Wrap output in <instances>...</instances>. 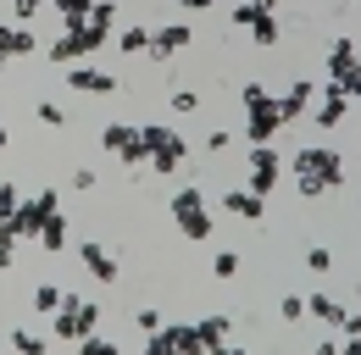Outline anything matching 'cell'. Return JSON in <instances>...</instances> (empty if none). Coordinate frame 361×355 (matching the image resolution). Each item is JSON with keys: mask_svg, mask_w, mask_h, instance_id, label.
<instances>
[{"mask_svg": "<svg viewBox=\"0 0 361 355\" xmlns=\"http://www.w3.org/2000/svg\"><path fill=\"white\" fill-rule=\"evenodd\" d=\"M145 355H173V344H167V333L156 328V333H145Z\"/></svg>", "mask_w": 361, "mask_h": 355, "instance_id": "d590c367", "label": "cell"}, {"mask_svg": "<svg viewBox=\"0 0 361 355\" xmlns=\"http://www.w3.org/2000/svg\"><path fill=\"white\" fill-rule=\"evenodd\" d=\"M94 183H100V178H94V173H90V167H78V173H73V189H84V194H90Z\"/></svg>", "mask_w": 361, "mask_h": 355, "instance_id": "f35d334b", "label": "cell"}, {"mask_svg": "<svg viewBox=\"0 0 361 355\" xmlns=\"http://www.w3.org/2000/svg\"><path fill=\"white\" fill-rule=\"evenodd\" d=\"M312 117H317V128H339V123L350 117V94L328 78V84H322V94H317V111H312Z\"/></svg>", "mask_w": 361, "mask_h": 355, "instance_id": "ba28073f", "label": "cell"}, {"mask_svg": "<svg viewBox=\"0 0 361 355\" xmlns=\"http://www.w3.org/2000/svg\"><path fill=\"white\" fill-rule=\"evenodd\" d=\"M78 355H117V344L100 339V333H90V339H78Z\"/></svg>", "mask_w": 361, "mask_h": 355, "instance_id": "1f68e13d", "label": "cell"}, {"mask_svg": "<svg viewBox=\"0 0 361 355\" xmlns=\"http://www.w3.org/2000/svg\"><path fill=\"white\" fill-rule=\"evenodd\" d=\"M339 333H345V339H361V311H345V316H339Z\"/></svg>", "mask_w": 361, "mask_h": 355, "instance_id": "8d00e7d4", "label": "cell"}, {"mask_svg": "<svg viewBox=\"0 0 361 355\" xmlns=\"http://www.w3.org/2000/svg\"><path fill=\"white\" fill-rule=\"evenodd\" d=\"M239 100H245V139H250V144H272V133L283 128L278 100H272L262 84H245V89H239Z\"/></svg>", "mask_w": 361, "mask_h": 355, "instance_id": "7a4b0ae2", "label": "cell"}, {"mask_svg": "<svg viewBox=\"0 0 361 355\" xmlns=\"http://www.w3.org/2000/svg\"><path fill=\"white\" fill-rule=\"evenodd\" d=\"M78 261H84V272H90L94 283H117V278H123L117 256H111L106 244H94V239H84V244H78Z\"/></svg>", "mask_w": 361, "mask_h": 355, "instance_id": "9c48e42d", "label": "cell"}, {"mask_svg": "<svg viewBox=\"0 0 361 355\" xmlns=\"http://www.w3.org/2000/svg\"><path fill=\"white\" fill-rule=\"evenodd\" d=\"M11 350H17V355H45V339L28 333V328H17V333H11Z\"/></svg>", "mask_w": 361, "mask_h": 355, "instance_id": "cb8c5ba5", "label": "cell"}, {"mask_svg": "<svg viewBox=\"0 0 361 355\" xmlns=\"http://www.w3.org/2000/svg\"><path fill=\"white\" fill-rule=\"evenodd\" d=\"M39 244H45L50 256H56V250H67V217H61V211H56V217H45V228H39Z\"/></svg>", "mask_w": 361, "mask_h": 355, "instance_id": "d6986e66", "label": "cell"}, {"mask_svg": "<svg viewBox=\"0 0 361 355\" xmlns=\"http://www.w3.org/2000/svg\"><path fill=\"white\" fill-rule=\"evenodd\" d=\"M306 272H334V250L312 244V250H306Z\"/></svg>", "mask_w": 361, "mask_h": 355, "instance_id": "4dcf8cb0", "label": "cell"}, {"mask_svg": "<svg viewBox=\"0 0 361 355\" xmlns=\"http://www.w3.org/2000/svg\"><path fill=\"white\" fill-rule=\"evenodd\" d=\"M6 50H11V56H39V39L28 34V23H17V28L6 34Z\"/></svg>", "mask_w": 361, "mask_h": 355, "instance_id": "7402d4cb", "label": "cell"}, {"mask_svg": "<svg viewBox=\"0 0 361 355\" xmlns=\"http://www.w3.org/2000/svg\"><path fill=\"white\" fill-rule=\"evenodd\" d=\"M50 6L61 11V23H67V28H84V17L94 11V0H50Z\"/></svg>", "mask_w": 361, "mask_h": 355, "instance_id": "44dd1931", "label": "cell"}, {"mask_svg": "<svg viewBox=\"0 0 361 355\" xmlns=\"http://www.w3.org/2000/svg\"><path fill=\"white\" fill-rule=\"evenodd\" d=\"M117 50H123V56H145V50H150V28H139V23L117 28Z\"/></svg>", "mask_w": 361, "mask_h": 355, "instance_id": "ac0fdd59", "label": "cell"}, {"mask_svg": "<svg viewBox=\"0 0 361 355\" xmlns=\"http://www.w3.org/2000/svg\"><path fill=\"white\" fill-rule=\"evenodd\" d=\"M34 117H39L45 128H67V111H61L56 100H39V106H34Z\"/></svg>", "mask_w": 361, "mask_h": 355, "instance_id": "484cf974", "label": "cell"}, {"mask_svg": "<svg viewBox=\"0 0 361 355\" xmlns=\"http://www.w3.org/2000/svg\"><path fill=\"white\" fill-rule=\"evenodd\" d=\"M339 6H356V0H339Z\"/></svg>", "mask_w": 361, "mask_h": 355, "instance_id": "7dc6e473", "label": "cell"}, {"mask_svg": "<svg viewBox=\"0 0 361 355\" xmlns=\"http://www.w3.org/2000/svg\"><path fill=\"white\" fill-rule=\"evenodd\" d=\"M195 333H200V344H206V355H212L217 344H228L233 322H228V316H200V322H195Z\"/></svg>", "mask_w": 361, "mask_h": 355, "instance_id": "2e32d148", "label": "cell"}, {"mask_svg": "<svg viewBox=\"0 0 361 355\" xmlns=\"http://www.w3.org/2000/svg\"><path fill=\"white\" fill-rule=\"evenodd\" d=\"M167 106H173L178 117H189V111H200V94H195V89H173V94H167Z\"/></svg>", "mask_w": 361, "mask_h": 355, "instance_id": "d4e9b609", "label": "cell"}, {"mask_svg": "<svg viewBox=\"0 0 361 355\" xmlns=\"http://www.w3.org/2000/svg\"><path fill=\"white\" fill-rule=\"evenodd\" d=\"M67 89H73V94H117V78L100 73V67H90V61H73V67H67Z\"/></svg>", "mask_w": 361, "mask_h": 355, "instance_id": "30bf717a", "label": "cell"}, {"mask_svg": "<svg viewBox=\"0 0 361 355\" xmlns=\"http://www.w3.org/2000/svg\"><path fill=\"white\" fill-rule=\"evenodd\" d=\"M161 333H167V344H173V355H206V344H200V333H195V322H161Z\"/></svg>", "mask_w": 361, "mask_h": 355, "instance_id": "4fadbf2b", "label": "cell"}, {"mask_svg": "<svg viewBox=\"0 0 361 355\" xmlns=\"http://www.w3.org/2000/svg\"><path fill=\"white\" fill-rule=\"evenodd\" d=\"M223 211L239 222H262L267 217V200L262 194H250V189H223Z\"/></svg>", "mask_w": 361, "mask_h": 355, "instance_id": "8fae6325", "label": "cell"}, {"mask_svg": "<svg viewBox=\"0 0 361 355\" xmlns=\"http://www.w3.org/2000/svg\"><path fill=\"white\" fill-rule=\"evenodd\" d=\"M145 144H150V167H156V173L161 178H173L183 167V161H189V139H183L178 128H161V123H145Z\"/></svg>", "mask_w": 361, "mask_h": 355, "instance_id": "3957f363", "label": "cell"}, {"mask_svg": "<svg viewBox=\"0 0 361 355\" xmlns=\"http://www.w3.org/2000/svg\"><path fill=\"white\" fill-rule=\"evenodd\" d=\"M183 11H212V0H178Z\"/></svg>", "mask_w": 361, "mask_h": 355, "instance_id": "60d3db41", "label": "cell"}, {"mask_svg": "<svg viewBox=\"0 0 361 355\" xmlns=\"http://www.w3.org/2000/svg\"><path fill=\"white\" fill-rule=\"evenodd\" d=\"M262 11H267V6H256V0H239V6L228 11V17H233V28H250V23L262 17Z\"/></svg>", "mask_w": 361, "mask_h": 355, "instance_id": "4316f807", "label": "cell"}, {"mask_svg": "<svg viewBox=\"0 0 361 355\" xmlns=\"http://www.w3.org/2000/svg\"><path fill=\"white\" fill-rule=\"evenodd\" d=\"M17 206H23L17 183H0V222H11V217H17Z\"/></svg>", "mask_w": 361, "mask_h": 355, "instance_id": "f1b7e54d", "label": "cell"}, {"mask_svg": "<svg viewBox=\"0 0 361 355\" xmlns=\"http://www.w3.org/2000/svg\"><path fill=\"white\" fill-rule=\"evenodd\" d=\"M245 34H250V44H262V50H272V44H278V17H272V11H262V17H256V23L245 28Z\"/></svg>", "mask_w": 361, "mask_h": 355, "instance_id": "ffe728a7", "label": "cell"}, {"mask_svg": "<svg viewBox=\"0 0 361 355\" xmlns=\"http://www.w3.org/2000/svg\"><path fill=\"white\" fill-rule=\"evenodd\" d=\"M100 144H106L123 167H150V144H145V133L128 128V123H106V128H100Z\"/></svg>", "mask_w": 361, "mask_h": 355, "instance_id": "5b68a950", "label": "cell"}, {"mask_svg": "<svg viewBox=\"0 0 361 355\" xmlns=\"http://www.w3.org/2000/svg\"><path fill=\"white\" fill-rule=\"evenodd\" d=\"M94 328H100V306H94V300H78V294H67L61 311L50 316V333H56V339H67V344L90 339Z\"/></svg>", "mask_w": 361, "mask_h": 355, "instance_id": "277c9868", "label": "cell"}, {"mask_svg": "<svg viewBox=\"0 0 361 355\" xmlns=\"http://www.w3.org/2000/svg\"><path fill=\"white\" fill-rule=\"evenodd\" d=\"M312 355H339V344H334V339H322V344H312Z\"/></svg>", "mask_w": 361, "mask_h": 355, "instance_id": "ab89813d", "label": "cell"}, {"mask_svg": "<svg viewBox=\"0 0 361 355\" xmlns=\"http://www.w3.org/2000/svg\"><path fill=\"white\" fill-rule=\"evenodd\" d=\"M61 300H67V294H61L56 283H39V289H34V311H39V316H56V311H61Z\"/></svg>", "mask_w": 361, "mask_h": 355, "instance_id": "603a6c76", "label": "cell"}, {"mask_svg": "<svg viewBox=\"0 0 361 355\" xmlns=\"http://www.w3.org/2000/svg\"><path fill=\"white\" fill-rule=\"evenodd\" d=\"M189 206H206V194H200L195 183H183L178 194H173V211H189Z\"/></svg>", "mask_w": 361, "mask_h": 355, "instance_id": "d6a6232c", "label": "cell"}, {"mask_svg": "<svg viewBox=\"0 0 361 355\" xmlns=\"http://www.w3.org/2000/svg\"><path fill=\"white\" fill-rule=\"evenodd\" d=\"M339 355H361V339H350V344H339Z\"/></svg>", "mask_w": 361, "mask_h": 355, "instance_id": "b9f144b4", "label": "cell"}, {"mask_svg": "<svg viewBox=\"0 0 361 355\" xmlns=\"http://www.w3.org/2000/svg\"><path fill=\"white\" fill-rule=\"evenodd\" d=\"M212 355H245V350H233V344H217V350H212Z\"/></svg>", "mask_w": 361, "mask_h": 355, "instance_id": "7bdbcfd3", "label": "cell"}, {"mask_svg": "<svg viewBox=\"0 0 361 355\" xmlns=\"http://www.w3.org/2000/svg\"><path fill=\"white\" fill-rule=\"evenodd\" d=\"M173 222H178V233L189 239V244L212 239V211H206V206H189V211H173Z\"/></svg>", "mask_w": 361, "mask_h": 355, "instance_id": "7c38bea8", "label": "cell"}, {"mask_svg": "<svg viewBox=\"0 0 361 355\" xmlns=\"http://www.w3.org/2000/svg\"><path fill=\"white\" fill-rule=\"evenodd\" d=\"M312 100H317V89L306 84V78H295V84H289V94L278 100V111H283V123H295V117H306V111H312Z\"/></svg>", "mask_w": 361, "mask_h": 355, "instance_id": "5bb4252c", "label": "cell"}, {"mask_svg": "<svg viewBox=\"0 0 361 355\" xmlns=\"http://www.w3.org/2000/svg\"><path fill=\"white\" fill-rule=\"evenodd\" d=\"M295 189H300V200H317V194H328V189H345V156H339L334 144L295 150Z\"/></svg>", "mask_w": 361, "mask_h": 355, "instance_id": "6da1fadb", "label": "cell"}, {"mask_svg": "<svg viewBox=\"0 0 361 355\" xmlns=\"http://www.w3.org/2000/svg\"><path fill=\"white\" fill-rule=\"evenodd\" d=\"M206 150H212V156H223V150H228V128H212V133H206Z\"/></svg>", "mask_w": 361, "mask_h": 355, "instance_id": "74e56055", "label": "cell"}, {"mask_svg": "<svg viewBox=\"0 0 361 355\" xmlns=\"http://www.w3.org/2000/svg\"><path fill=\"white\" fill-rule=\"evenodd\" d=\"M50 0H11V11H17V23H34L39 11H45Z\"/></svg>", "mask_w": 361, "mask_h": 355, "instance_id": "e575fe53", "label": "cell"}, {"mask_svg": "<svg viewBox=\"0 0 361 355\" xmlns=\"http://www.w3.org/2000/svg\"><path fill=\"white\" fill-rule=\"evenodd\" d=\"M134 328H139V333H156V328H161V311H156V306H139L134 311Z\"/></svg>", "mask_w": 361, "mask_h": 355, "instance_id": "836d02e7", "label": "cell"}, {"mask_svg": "<svg viewBox=\"0 0 361 355\" xmlns=\"http://www.w3.org/2000/svg\"><path fill=\"white\" fill-rule=\"evenodd\" d=\"M0 67H6V50H0Z\"/></svg>", "mask_w": 361, "mask_h": 355, "instance_id": "bcb514c9", "label": "cell"}, {"mask_svg": "<svg viewBox=\"0 0 361 355\" xmlns=\"http://www.w3.org/2000/svg\"><path fill=\"white\" fill-rule=\"evenodd\" d=\"M278 316H283V322H306V300H300V294H283V300H278Z\"/></svg>", "mask_w": 361, "mask_h": 355, "instance_id": "f546056e", "label": "cell"}, {"mask_svg": "<svg viewBox=\"0 0 361 355\" xmlns=\"http://www.w3.org/2000/svg\"><path fill=\"white\" fill-rule=\"evenodd\" d=\"M6 144H11V139H6V123H0V150H6Z\"/></svg>", "mask_w": 361, "mask_h": 355, "instance_id": "ee69618b", "label": "cell"}, {"mask_svg": "<svg viewBox=\"0 0 361 355\" xmlns=\"http://www.w3.org/2000/svg\"><path fill=\"white\" fill-rule=\"evenodd\" d=\"M256 6H267V11H278V0H256Z\"/></svg>", "mask_w": 361, "mask_h": 355, "instance_id": "f6af8a7d", "label": "cell"}, {"mask_svg": "<svg viewBox=\"0 0 361 355\" xmlns=\"http://www.w3.org/2000/svg\"><path fill=\"white\" fill-rule=\"evenodd\" d=\"M239 272V250H217L212 256V278H233Z\"/></svg>", "mask_w": 361, "mask_h": 355, "instance_id": "83f0119b", "label": "cell"}, {"mask_svg": "<svg viewBox=\"0 0 361 355\" xmlns=\"http://www.w3.org/2000/svg\"><path fill=\"white\" fill-rule=\"evenodd\" d=\"M356 61H361L356 39H350V34H339V39H334V50H328V78H345Z\"/></svg>", "mask_w": 361, "mask_h": 355, "instance_id": "9a60e30c", "label": "cell"}, {"mask_svg": "<svg viewBox=\"0 0 361 355\" xmlns=\"http://www.w3.org/2000/svg\"><path fill=\"white\" fill-rule=\"evenodd\" d=\"M189 39H195V28L189 23H161V28H150V61H173L178 50H189Z\"/></svg>", "mask_w": 361, "mask_h": 355, "instance_id": "52a82bcc", "label": "cell"}, {"mask_svg": "<svg viewBox=\"0 0 361 355\" xmlns=\"http://www.w3.org/2000/svg\"><path fill=\"white\" fill-rule=\"evenodd\" d=\"M278 173H283V161H278V150H272V144H250V183H245V189L267 200L272 189H278Z\"/></svg>", "mask_w": 361, "mask_h": 355, "instance_id": "8992f818", "label": "cell"}, {"mask_svg": "<svg viewBox=\"0 0 361 355\" xmlns=\"http://www.w3.org/2000/svg\"><path fill=\"white\" fill-rule=\"evenodd\" d=\"M306 316H317V322H328V328H339V316H345V306H339L334 294H312V300H306Z\"/></svg>", "mask_w": 361, "mask_h": 355, "instance_id": "e0dca14e", "label": "cell"}]
</instances>
